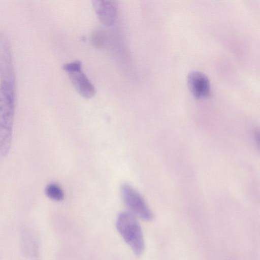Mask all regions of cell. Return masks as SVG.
Here are the masks:
<instances>
[{
	"label": "cell",
	"instance_id": "9c48e42d",
	"mask_svg": "<svg viewBox=\"0 0 260 260\" xmlns=\"http://www.w3.org/2000/svg\"><path fill=\"white\" fill-rule=\"evenodd\" d=\"M81 62L79 61H75L64 64L63 69L69 73L81 70Z\"/></svg>",
	"mask_w": 260,
	"mask_h": 260
},
{
	"label": "cell",
	"instance_id": "7a4b0ae2",
	"mask_svg": "<svg viewBox=\"0 0 260 260\" xmlns=\"http://www.w3.org/2000/svg\"><path fill=\"white\" fill-rule=\"evenodd\" d=\"M116 229L134 253L141 255L145 249V242L141 227L131 212L123 211L118 215Z\"/></svg>",
	"mask_w": 260,
	"mask_h": 260
},
{
	"label": "cell",
	"instance_id": "8992f818",
	"mask_svg": "<svg viewBox=\"0 0 260 260\" xmlns=\"http://www.w3.org/2000/svg\"><path fill=\"white\" fill-rule=\"evenodd\" d=\"M96 14L101 22L106 26L113 24L117 15V5L114 1H93Z\"/></svg>",
	"mask_w": 260,
	"mask_h": 260
},
{
	"label": "cell",
	"instance_id": "3957f363",
	"mask_svg": "<svg viewBox=\"0 0 260 260\" xmlns=\"http://www.w3.org/2000/svg\"><path fill=\"white\" fill-rule=\"evenodd\" d=\"M120 190L123 201L132 214L147 221L153 219L152 212L143 197L134 188L124 183Z\"/></svg>",
	"mask_w": 260,
	"mask_h": 260
},
{
	"label": "cell",
	"instance_id": "ba28073f",
	"mask_svg": "<svg viewBox=\"0 0 260 260\" xmlns=\"http://www.w3.org/2000/svg\"><path fill=\"white\" fill-rule=\"evenodd\" d=\"M46 195L50 199L60 201L63 199L64 193L60 187L55 183L48 184L45 189Z\"/></svg>",
	"mask_w": 260,
	"mask_h": 260
},
{
	"label": "cell",
	"instance_id": "6da1fadb",
	"mask_svg": "<svg viewBox=\"0 0 260 260\" xmlns=\"http://www.w3.org/2000/svg\"><path fill=\"white\" fill-rule=\"evenodd\" d=\"M16 87L0 83V154L9 152L12 140Z\"/></svg>",
	"mask_w": 260,
	"mask_h": 260
},
{
	"label": "cell",
	"instance_id": "277c9868",
	"mask_svg": "<svg viewBox=\"0 0 260 260\" xmlns=\"http://www.w3.org/2000/svg\"><path fill=\"white\" fill-rule=\"evenodd\" d=\"M11 44L7 35L0 31V83L16 86Z\"/></svg>",
	"mask_w": 260,
	"mask_h": 260
},
{
	"label": "cell",
	"instance_id": "52a82bcc",
	"mask_svg": "<svg viewBox=\"0 0 260 260\" xmlns=\"http://www.w3.org/2000/svg\"><path fill=\"white\" fill-rule=\"evenodd\" d=\"M69 75L72 84L81 95L86 99L94 96L95 88L81 70L69 73Z\"/></svg>",
	"mask_w": 260,
	"mask_h": 260
},
{
	"label": "cell",
	"instance_id": "5b68a950",
	"mask_svg": "<svg viewBox=\"0 0 260 260\" xmlns=\"http://www.w3.org/2000/svg\"><path fill=\"white\" fill-rule=\"evenodd\" d=\"M187 82L191 92L197 98H204L210 94V81L203 73L197 71L190 72L187 75Z\"/></svg>",
	"mask_w": 260,
	"mask_h": 260
},
{
	"label": "cell",
	"instance_id": "30bf717a",
	"mask_svg": "<svg viewBox=\"0 0 260 260\" xmlns=\"http://www.w3.org/2000/svg\"><path fill=\"white\" fill-rule=\"evenodd\" d=\"M92 37V41H93L95 45L100 46L102 45L103 43V36L100 32L96 31Z\"/></svg>",
	"mask_w": 260,
	"mask_h": 260
}]
</instances>
